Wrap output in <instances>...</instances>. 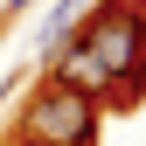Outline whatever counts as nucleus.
<instances>
[{"label": "nucleus", "instance_id": "f257e3e1", "mask_svg": "<svg viewBox=\"0 0 146 146\" xmlns=\"http://www.w3.org/2000/svg\"><path fill=\"white\" fill-rule=\"evenodd\" d=\"M70 42L104 63V77H111L104 104L132 111L146 98V7H132V0H98V7L70 28Z\"/></svg>", "mask_w": 146, "mask_h": 146}, {"label": "nucleus", "instance_id": "f03ea898", "mask_svg": "<svg viewBox=\"0 0 146 146\" xmlns=\"http://www.w3.org/2000/svg\"><path fill=\"white\" fill-rule=\"evenodd\" d=\"M98 125H104V104H90V98H77V90H63V84L42 77V90H28V104H21L14 139H35V146H98Z\"/></svg>", "mask_w": 146, "mask_h": 146}, {"label": "nucleus", "instance_id": "7ed1b4c3", "mask_svg": "<svg viewBox=\"0 0 146 146\" xmlns=\"http://www.w3.org/2000/svg\"><path fill=\"white\" fill-rule=\"evenodd\" d=\"M49 84L77 90V98H90V104H104V90H111V77H104V63L90 56V49H77V42H63L56 56H49Z\"/></svg>", "mask_w": 146, "mask_h": 146}, {"label": "nucleus", "instance_id": "20e7f679", "mask_svg": "<svg viewBox=\"0 0 146 146\" xmlns=\"http://www.w3.org/2000/svg\"><path fill=\"white\" fill-rule=\"evenodd\" d=\"M28 7H35V0H7V14H28Z\"/></svg>", "mask_w": 146, "mask_h": 146}, {"label": "nucleus", "instance_id": "39448f33", "mask_svg": "<svg viewBox=\"0 0 146 146\" xmlns=\"http://www.w3.org/2000/svg\"><path fill=\"white\" fill-rule=\"evenodd\" d=\"M7 146H35V139H7Z\"/></svg>", "mask_w": 146, "mask_h": 146}, {"label": "nucleus", "instance_id": "423d86ee", "mask_svg": "<svg viewBox=\"0 0 146 146\" xmlns=\"http://www.w3.org/2000/svg\"><path fill=\"white\" fill-rule=\"evenodd\" d=\"M0 104H7V90H0Z\"/></svg>", "mask_w": 146, "mask_h": 146}, {"label": "nucleus", "instance_id": "0eeeda50", "mask_svg": "<svg viewBox=\"0 0 146 146\" xmlns=\"http://www.w3.org/2000/svg\"><path fill=\"white\" fill-rule=\"evenodd\" d=\"M132 7H146V0H132Z\"/></svg>", "mask_w": 146, "mask_h": 146}]
</instances>
